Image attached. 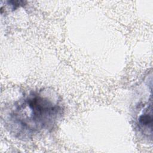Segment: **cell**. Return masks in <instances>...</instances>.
I'll return each mask as SVG.
<instances>
[{"mask_svg":"<svg viewBox=\"0 0 153 153\" xmlns=\"http://www.w3.org/2000/svg\"><path fill=\"white\" fill-rule=\"evenodd\" d=\"M61 98L53 90L30 91L16 100L7 112L5 127L15 138L28 140L51 131L62 117Z\"/></svg>","mask_w":153,"mask_h":153,"instance_id":"1","label":"cell"},{"mask_svg":"<svg viewBox=\"0 0 153 153\" xmlns=\"http://www.w3.org/2000/svg\"><path fill=\"white\" fill-rule=\"evenodd\" d=\"M140 110L135 121L136 129L144 138L151 140L152 134V98L148 102L142 103Z\"/></svg>","mask_w":153,"mask_h":153,"instance_id":"2","label":"cell"}]
</instances>
